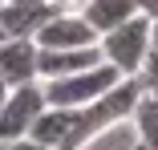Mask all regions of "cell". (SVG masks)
<instances>
[{
    "label": "cell",
    "mask_w": 158,
    "mask_h": 150,
    "mask_svg": "<svg viewBox=\"0 0 158 150\" xmlns=\"http://www.w3.org/2000/svg\"><path fill=\"white\" fill-rule=\"evenodd\" d=\"M150 33H154V20L150 16H130L126 24H118L114 33H106L98 41L106 65H114L122 77H138L142 61H146V49H150Z\"/></svg>",
    "instance_id": "obj_1"
},
{
    "label": "cell",
    "mask_w": 158,
    "mask_h": 150,
    "mask_svg": "<svg viewBox=\"0 0 158 150\" xmlns=\"http://www.w3.org/2000/svg\"><path fill=\"white\" fill-rule=\"evenodd\" d=\"M122 81V73L114 65H93L85 73H73V77H57V81H41L45 85V102L49 106H65V110H85L89 102L106 98L110 89Z\"/></svg>",
    "instance_id": "obj_2"
},
{
    "label": "cell",
    "mask_w": 158,
    "mask_h": 150,
    "mask_svg": "<svg viewBox=\"0 0 158 150\" xmlns=\"http://www.w3.org/2000/svg\"><path fill=\"white\" fill-rule=\"evenodd\" d=\"M45 85L41 81H28V85H16L8 89L4 106H0V142H16V138H28L33 122L45 114Z\"/></svg>",
    "instance_id": "obj_3"
},
{
    "label": "cell",
    "mask_w": 158,
    "mask_h": 150,
    "mask_svg": "<svg viewBox=\"0 0 158 150\" xmlns=\"http://www.w3.org/2000/svg\"><path fill=\"white\" fill-rule=\"evenodd\" d=\"M33 41H37V49H89V45H98L102 37L85 24L81 12H65V8H61Z\"/></svg>",
    "instance_id": "obj_4"
},
{
    "label": "cell",
    "mask_w": 158,
    "mask_h": 150,
    "mask_svg": "<svg viewBox=\"0 0 158 150\" xmlns=\"http://www.w3.org/2000/svg\"><path fill=\"white\" fill-rule=\"evenodd\" d=\"M37 41H28V37H4L0 41V81H4L8 89L16 85H28V81H41L37 77Z\"/></svg>",
    "instance_id": "obj_5"
},
{
    "label": "cell",
    "mask_w": 158,
    "mask_h": 150,
    "mask_svg": "<svg viewBox=\"0 0 158 150\" xmlns=\"http://www.w3.org/2000/svg\"><path fill=\"white\" fill-rule=\"evenodd\" d=\"M106 57L98 45L89 49H41L37 57V77L41 81H57V77H73V73H85L93 65H102Z\"/></svg>",
    "instance_id": "obj_6"
},
{
    "label": "cell",
    "mask_w": 158,
    "mask_h": 150,
    "mask_svg": "<svg viewBox=\"0 0 158 150\" xmlns=\"http://www.w3.org/2000/svg\"><path fill=\"white\" fill-rule=\"evenodd\" d=\"M57 12H61L57 0H53V4H12V0H4V4H0V33H4V37H28V41H33Z\"/></svg>",
    "instance_id": "obj_7"
},
{
    "label": "cell",
    "mask_w": 158,
    "mask_h": 150,
    "mask_svg": "<svg viewBox=\"0 0 158 150\" xmlns=\"http://www.w3.org/2000/svg\"><path fill=\"white\" fill-rule=\"evenodd\" d=\"M81 122V110H65V106H45V114L33 122L28 138L41 142L45 150H69V138Z\"/></svg>",
    "instance_id": "obj_8"
},
{
    "label": "cell",
    "mask_w": 158,
    "mask_h": 150,
    "mask_svg": "<svg viewBox=\"0 0 158 150\" xmlns=\"http://www.w3.org/2000/svg\"><path fill=\"white\" fill-rule=\"evenodd\" d=\"M81 16L98 37H106L130 16H138V0H81Z\"/></svg>",
    "instance_id": "obj_9"
},
{
    "label": "cell",
    "mask_w": 158,
    "mask_h": 150,
    "mask_svg": "<svg viewBox=\"0 0 158 150\" xmlns=\"http://www.w3.org/2000/svg\"><path fill=\"white\" fill-rule=\"evenodd\" d=\"M77 150H146V146H142L134 122H114V126H106L102 134H93L89 142H81Z\"/></svg>",
    "instance_id": "obj_10"
},
{
    "label": "cell",
    "mask_w": 158,
    "mask_h": 150,
    "mask_svg": "<svg viewBox=\"0 0 158 150\" xmlns=\"http://www.w3.org/2000/svg\"><path fill=\"white\" fill-rule=\"evenodd\" d=\"M134 126H138L142 146H146V150H158V98H146V94H142V102H138V110H134Z\"/></svg>",
    "instance_id": "obj_11"
},
{
    "label": "cell",
    "mask_w": 158,
    "mask_h": 150,
    "mask_svg": "<svg viewBox=\"0 0 158 150\" xmlns=\"http://www.w3.org/2000/svg\"><path fill=\"white\" fill-rule=\"evenodd\" d=\"M138 85L146 98H158V20H154V33H150V49H146V61L138 69Z\"/></svg>",
    "instance_id": "obj_12"
},
{
    "label": "cell",
    "mask_w": 158,
    "mask_h": 150,
    "mask_svg": "<svg viewBox=\"0 0 158 150\" xmlns=\"http://www.w3.org/2000/svg\"><path fill=\"white\" fill-rule=\"evenodd\" d=\"M4 150H45L41 142H33V138H16V142H8Z\"/></svg>",
    "instance_id": "obj_13"
},
{
    "label": "cell",
    "mask_w": 158,
    "mask_h": 150,
    "mask_svg": "<svg viewBox=\"0 0 158 150\" xmlns=\"http://www.w3.org/2000/svg\"><path fill=\"white\" fill-rule=\"evenodd\" d=\"M138 12L150 16V20H158V0H138Z\"/></svg>",
    "instance_id": "obj_14"
},
{
    "label": "cell",
    "mask_w": 158,
    "mask_h": 150,
    "mask_svg": "<svg viewBox=\"0 0 158 150\" xmlns=\"http://www.w3.org/2000/svg\"><path fill=\"white\" fill-rule=\"evenodd\" d=\"M12 4H53V0H12Z\"/></svg>",
    "instance_id": "obj_15"
},
{
    "label": "cell",
    "mask_w": 158,
    "mask_h": 150,
    "mask_svg": "<svg viewBox=\"0 0 158 150\" xmlns=\"http://www.w3.org/2000/svg\"><path fill=\"white\" fill-rule=\"evenodd\" d=\"M4 98H8V85H4V81H0V106H4Z\"/></svg>",
    "instance_id": "obj_16"
},
{
    "label": "cell",
    "mask_w": 158,
    "mask_h": 150,
    "mask_svg": "<svg viewBox=\"0 0 158 150\" xmlns=\"http://www.w3.org/2000/svg\"><path fill=\"white\" fill-rule=\"evenodd\" d=\"M57 4H61V8H69V4H81V0H57Z\"/></svg>",
    "instance_id": "obj_17"
},
{
    "label": "cell",
    "mask_w": 158,
    "mask_h": 150,
    "mask_svg": "<svg viewBox=\"0 0 158 150\" xmlns=\"http://www.w3.org/2000/svg\"><path fill=\"white\" fill-rule=\"evenodd\" d=\"M0 41H4V33H0Z\"/></svg>",
    "instance_id": "obj_18"
},
{
    "label": "cell",
    "mask_w": 158,
    "mask_h": 150,
    "mask_svg": "<svg viewBox=\"0 0 158 150\" xmlns=\"http://www.w3.org/2000/svg\"><path fill=\"white\" fill-rule=\"evenodd\" d=\"M0 150H4V142H0Z\"/></svg>",
    "instance_id": "obj_19"
}]
</instances>
